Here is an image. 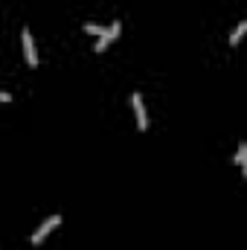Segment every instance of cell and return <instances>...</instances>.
Returning a JSON list of instances; mask_svg holds the SVG:
<instances>
[{
  "label": "cell",
  "instance_id": "obj_6",
  "mask_svg": "<svg viewBox=\"0 0 247 250\" xmlns=\"http://www.w3.org/2000/svg\"><path fill=\"white\" fill-rule=\"evenodd\" d=\"M245 160H247V143H242V146H239V151H236V163H239V166H245Z\"/></svg>",
  "mask_w": 247,
  "mask_h": 250
},
{
  "label": "cell",
  "instance_id": "obj_1",
  "mask_svg": "<svg viewBox=\"0 0 247 250\" xmlns=\"http://www.w3.org/2000/svg\"><path fill=\"white\" fill-rule=\"evenodd\" d=\"M59 224H62V215H50V218H47V221H44V224L32 233V239H29V242H32V245H41V242H44V239H47V236L59 227Z\"/></svg>",
  "mask_w": 247,
  "mask_h": 250
},
{
  "label": "cell",
  "instance_id": "obj_4",
  "mask_svg": "<svg viewBox=\"0 0 247 250\" xmlns=\"http://www.w3.org/2000/svg\"><path fill=\"white\" fill-rule=\"evenodd\" d=\"M23 53H26V64L29 67H38V53H35V44H32V32L23 29Z\"/></svg>",
  "mask_w": 247,
  "mask_h": 250
},
{
  "label": "cell",
  "instance_id": "obj_2",
  "mask_svg": "<svg viewBox=\"0 0 247 250\" xmlns=\"http://www.w3.org/2000/svg\"><path fill=\"white\" fill-rule=\"evenodd\" d=\"M131 108H134V117H137V128L140 131H145L148 128V117H145V105H143V96L134 90L131 93Z\"/></svg>",
  "mask_w": 247,
  "mask_h": 250
},
{
  "label": "cell",
  "instance_id": "obj_3",
  "mask_svg": "<svg viewBox=\"0 0 247 250\" xmlns=\"http://www.w3.org/2000/svg\"><path fill=\"white\" fill-rule=\"evenodd\" d=\"M120 29H123V23H120V21H114V23H111V29H105V32L99 35V41H96V47H93V50H96V53H105V50H108V44L120 35Z\"/></svg>",
  "mask_w": 247,
  "mask_h": 250
},
{
  "label": "cell",
  "instance_id": "obj_7",
  "mask_svg": "<svg viewBox=\"0 0 247 250\" xmlns=\"http://www.w3.org/2000/svg\"><path fill=\"white\" fill-rule=\"evenodd\" d=\"M84 32H90V35H102L105 29H102V26H96V23H84Z\"/></svg>",
  "mask_w": 247,
  "mask_h": 250
},
{
  "label": "cell",
  "instance_id": "obj_5",
  "mask_svg": "<svg viewBox=\"0 0 247 250\" xmlns=\"http://www.w3.org/2000/svg\"><path fill=\"white\" fill-rule=\"evenodd\" d=\"M247 32V23L245 21H242V23H239V26H236V32H233V35H230V47H236V44H239V41H242V35H245Z\"/></svg>",
  "mask_w": 247,
  "mask_h": 250
},
{
  "label": "cell",
  "instance_id": "obj_8",
  "mask_svg": "<svg viewBox=\"0 0 247 250\" xmlns=\"http://www.w3.org/2000/svg\"><path fill=\"white\" fill-rule=\"evenodd\" d=\"M0 102H12V96H9L6 90H0Z\"/></svg>",
  "mask_w": 247,
  "mask_h": 250
}]
</instances>
